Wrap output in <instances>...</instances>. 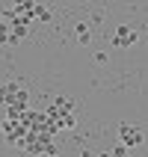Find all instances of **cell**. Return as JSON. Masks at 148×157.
Returning <instances> with one entry per match:
<instances>
[{"label": "cell", "instance_id": "6da1fadb", "mask_svg": "<svg viewBox=\"0 0 148 157\" xmlns=\"http://www.w3.org/2000/svg\"><path fill=\"white\" fill-rule=\"evenodd\" d=\"M119 140H122L124 148H139L142 142H145V136H142V131L136 128V124L122 122V124H119Z\"/></svg>", "mask_w": 148, "mask_h": 157}, {"label": "cell", "instance_id": "3957f363", "mask_svg": "<svg viewBox=\"0 0 148 157\" xmlns=\"http://www.w3.org/2000/svg\"><path fill=\"white\" fill-rule=\"evenodd\" d=\"M18 89H21V83H18V80H9L6 86L0 89V107H6L9 101L15 98V92H18Z\"/></svg>", "mask_w": 148, "mask_h": 157}, {"label": "cell", "instance_id": "52a82bcc", "mask_svg": "<svg viewBox=\"0 0 148 157\" xmlns=\"http://www.w3.org/2000/svg\"><path fill=\"white\" fill-rule=\"evenodd\" d=\"M33 157H51V154H44V151H42V154H33Z\"/></svg>", "mask_w": 148, "mask_h": 157}, {"label": "cell", "instance_id": "7a4b0ae2", "mask_svg": "<svg viewBox=\"0 0 148 157\" xmlns=\"http://www.w3.org/2000/svg\"><path fill=\"white\" fill-rule=\"evenodd\" d=\"M136 39H139V33L133 27L122 24V27H116V33H113V48H133Z\"/></svg>", "mask_w": 148, "mask_h": 157}, {"label": "cell", "instance_id": "277c9868", "mask_svg": "<svg viewBox=\"0 0 148 157\" xmlns=\"http://www.w3.org/2000/svg\"><path fill=\"white\" fill-rule=\"evenodd\" d=\"M74 33H77V44H83V48L92 42V30H89V24H83V21L74 27Z\"/></svg>", "mask_w": 148, "mask_h": 157}, {"label": "cell", "instance_id": "5b68a950", "mask_svg": "<svg viewBox=\"0 0 148 157\" xmlns=\"http://www.w3.org/2000/svg\"><path fill=\"white\" fill-rule=\"evenodd\" d=\"M33 21H42V24H51V21H53L51 9H44V6H39V3H36V9H33Z\"/></svg>", "mask_w": 148, "mask_h": 157}, {"label": "cell", "instance_id": "8992f818", "mask_svg": "<svg viewBox=\"0 0 148 157\" xmlns=\"http://www.w3.org/2000/svg\"><path fill=\"white\" fill-rule=\"evenodd\" d=\"M80 157H95V154H92V151H83V154H80Z\"/></svg>", "mask_w": 148, "mask_h": 157}]
</instances>
